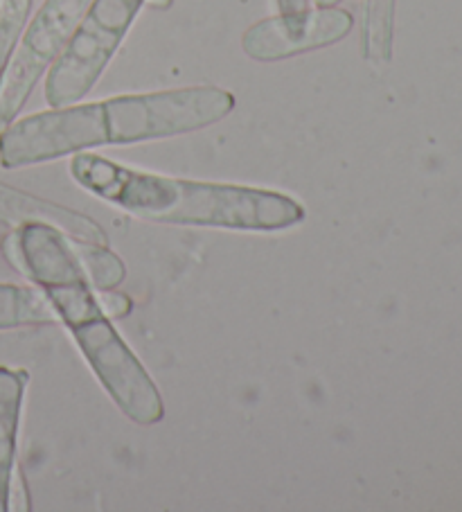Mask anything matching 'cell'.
Wrapping results in <instances>:
<instances>
[{"instance_id": "obj_14", "label": "cell", "mask_w": 462, "mask_h": 512, "mask_svg": "<svg viewBox=\"0 0 462 512\" xmlns=\"http://www.w3.org/2000/svg\"><path fill=\"white\" fill-rule=\"evenodd\" d=\"M282 16H296L309 10V0H275Z\"/></svg>"}, {"instance_id": "obj_7", "label": "cell", "mask_w": 462, "mask_h": 512, "mask_svg": "<svg viewBox=\"0 0 462 512\" xmlns=\"http://www.w3.org/2000/svg\"><path fill=\"white\" fill-rule=\"evenodd\" d=\"M0 222L10 226L21 224H46L57 228L70 240L106 244L104 228L95 219L77 213L73 208L34 197L23 190L0 183Z\"/></svg>"}, {"instance_id": "obj_10", "label": "cell", "mask_w": 462, "mask_h": 512, "mask_svg": "<svg viewBox=\"0 0 462 512\" xmlns=\"http://www.w3.org/2000/svg\"><path fill=\"white\" fill-rule=\"evenodd\" d=\"M393 19L395 0H366L363 50L370 64H388L390 52H393Z\"/></svg>"}, {"instance_id": "obj_3", "label": "cell", "mask_w": 462, "mask_h": 512, "mask_svg": "<svg viewBox=\"0 0 462 512\" xmlns=\"http://www.w3.org/2000/svg\"><path fill=\"white\" fill-rule=\"evenodd\" d=\"M70 174L95 197L154 224L271 233L305 219V208L289 194L140 172L88 152L73 156Z\"/></svg>"}, {"instance_id": "obj_9", "label": "cell", "mask_w": 462, "mask_h": 512, "mask_svg": "<svg viewBox=\"0 0 462 512\" xmlns=\"http://www.w3.org/2000/svg\"><path fill=\"white\" fill-rule=\"evenodd\" d=\"M55 316L41 289L0 282V332L50 325Z\"/></svg>"}, {"instance_id": "obj_16", "label": "cell", "mask_w": 462, "mask_h": 512, "mask_svg": "<svg viewBox=\"0 0 462 512\" xmlns=\"http://www.w3.org/2000/svg\"><path fill=\"white\" fill-rule=\"evenodd\" d=\"M339 0H316L318 7H334Z\"/></svg>"}, {"instance_id": "obj_4", "label": "cell", "mask_w": 462, "mask_h": 512, "mask_svg": "<svg viewBox=\"0 0 462 512\" xmlns=\"http://www.w3.org/2000/svg\"><path fill=\"white\" fill-rule=\"evenodd\" d=\"M145 0H91L68 46L50 66L46 102L52 109L77 104L109 66Z\"/></svg>"}, {"instance_id": "obj_8", "label": "cell", "mask_w": 462, "mask_h": 512, "mask_svg": "<svg viewBox=\"0 0 462 512\" xmlns=\"http://www.w3.org/2000/svg\"><path fill=\"white\" fill-rule=\"evenodd\" d=\"M28 379L25 370L0 366V512L10 510L12 501L16 438Z\"/></svg>"}, {"instance_id": "obj_12", "label": "cell", "mask_w": 462, "mask_h": 512, "mask_svg": "<svg viewBox=\"0 0 462 512\" xmlns=\"http://www.w3.org/2000/svg\"><path fill=\"white\" fill-rule=\"evenodd\" d=\"M34 0H0V82L19 46Z\"/></svg>"}, {"instance_id": "obj_11", "label": "cell", "mask_w": 462, "mask_h": 512, "mask_svg": "<svg viewBox=\"0 0 462 512\" xmlns=\"http://www.w3.org/2000/svg\"><path fill=\"white\" fill-rule=\"evenodd\" d=\"M73 251L77 255L79 264L86 273V278L91 280V285L100 291H111L118 285H122L127 269L124 262L115 255L111 249H106V244H91V242H77L73 240Z\"/></svg>"}, {"instance_id": "obj_6", "label": "cell", "mask_w": 462, "mask_h": 512, "mask_svg": "<svg viewBox=\"0 0 462 512\" xmlns=\"http://www.w3.org/2000/svg\"><path fill=\"white\" fill-rule=\"evenodd\" d=\"M352 30V16L339 7H316L296 16H273L248 28L242 48L255 61H280L321 50L343 41Z\"/></svg>"}, {"instance_id": "obj_1", "label": "cell", "mask_w": 462, "mask_h": 512, "mask_svg": "<svg viewBox=\"0 0 462 512\" xmlns=\"http://www.w3.org/2000/svg\"><path fill=\"white\" fill-rule=\"evenodd\" d=\"M233 109L235 95L219 86H188L70 104L12 120L0 129V165L19 170L93 147L192 134L217 125Z\"/></svg>"}, {"instance_id": "obj_13", "label": "cell", "mask_w": 462, "mask_h": 512, "mask_svg": "<svg viewBox=\"0 0 462 512\" xmlns=\"http://www.w3.org/2000/svg\"><path fill=\"white\" fill-rule=\"evenodd\" d=\"M102 310L106 312L109 319H122L131 312V300L122 294H109V291H102Z\"/></svg>"}, {"instance_id": "obj_5", "label": "cell", "mask_w": 462, "mask_h": 512, "mask_svg": "<svg viewBox=\"0 0 462 512\" xmlns=\"http://www.w3.org/2000/svg\"><path fill=\"white\" fill-rule=\"evenodd\" d=\"M91 0H46L23 30L3 82H0V129L16 120L41 75L68 46Z\"/></svg>"}, {"instance_id": "obj_15", "label": "cell", "mask_w": 462, "mask_h": 512, "mask_svg": "<svg viewBox=\"0 0 462 512\" xmlns=\"http://www.w3.org/2000/svg\"><path fill=\"white\" fill-rule=\"evenodd\" d=\"M145 5L154 7V10H167L172 5V0H145Z\"/></svg>"}, {"instance_id": "obj_2", "label": "cell", "mask_w": 462, "mask_h": 512, "mask_svg": "<svg viewBox=\"0 0 462 512\" xmlns=\"http://www.w3.org/2000/svg\"><path fill=\"white\" fill-rule=\"evenodd\" d=\"M3 253L43 291L124 416L142 427L158 425L165 418L161 391L102 310L68 237L46 224H21L5 237Z\"/></svg>"}]
</instances>
